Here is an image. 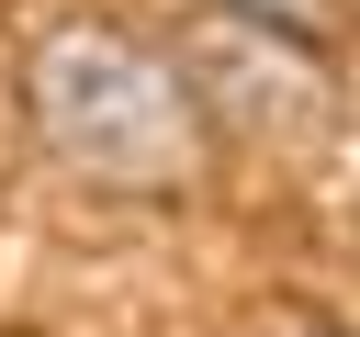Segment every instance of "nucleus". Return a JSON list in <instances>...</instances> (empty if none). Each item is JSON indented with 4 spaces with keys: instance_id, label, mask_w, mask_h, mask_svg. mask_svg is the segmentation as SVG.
<instances>
[{
    "instance_id": "f257e3e1",
    "label": "nucleus",
    "mask_w": 360,
    "mask_h": 337,
    "mask_svg": "<svg viewBox=\"0 0 360 337\" xmlns=\"http://www.w3.org/2000/svg\"><path fill=\"white\" fill-rule=\"evenodd\" d=\"M22 112L45 135V157L90 191H135L169 202L214 168V124L180 56H158L124 22H56L22 56Z\"/></svg>"
},
{
    "instance_id": "f03ea898",
    "label": "nucleus",
    "mask_w": 360,
    "mask_h": 337,
    "mask_svg": "<svg viewBox=\"0 0 360 337\" xmlns=\"http://www.w3.org/2000/svg\"><path fill=\"white\" fill-rule=\"evenodd\" d=\"M214 11H236V22H281V34H315V45H326V22H338V0H214Z\"/></svg>"
}]
</instances>
